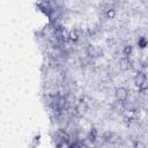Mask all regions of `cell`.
I'll use <instances>...</instances> for the list:
<instances>
[{
  "instance_id": "cell-1",
  "label": "cell",
  "mask_w": 148,
  "mask_h": 148,
  "mask_svg": "<svg viewBox=\"0 0 148 148\" xmlns=\"http://www.w3.org/2000/svg\"><path fill=\"white\" fill-rule=\"evenodd\" d=\"M114 95H116V98H117L119 102H125V101L127 99V97H128L127 90H126L125 88H123V87H118V88L116 89V91H114Z\"/></svg>"
},
{
  "instance_id": "cell-15",
  "label": "cell",
  "mask_w": 148,
  "mask_h": 148,
  "mask_svg": "<svg viewBox=\"0 0 148 148\" xmlns=\"http://www.w3.org/2000/svg\"><path fill=\"white\" fill-rule=\"evenodd\" d=\"M71 148H80L77 145H73V146H71Z\"/></svg>"
},
{
  "instance_id": "cell-8",
  "label": "cell",
  "mask_w": 148,
  "mask_h": 148,
  "mask_svg": "<svg viewBox=\"0 0 148 148\" xmlns=\"http://www.w3.org/2000/svg\"><path fill=\"white\" fill-rule=\"evenodd\" d=\"M114 16H116V10H114L113 8L108 9V12H106V17H108V18H113Z\"/></svg>"
},
{
  "instance_id": "cell-2",
  "label": "cell",
  "mask_w": 148,
  "mask_h": 148,
  "mask_svg": "<svg viewBox=\"0 0 148 148\" xmlns=\"http://www.w3.org/2000/svg\"><path fill=\"white\" fill-rule=\"evenodd\" d=\"M88 54L92 58H98L103 54V50L97 45H90L88 47Z\"/></svg>"
},
{
  "instance_id": "cell-14",
  "label": "cell",
  "mask_w": 148,
  "mask_h": 148,
  "mask_svg": "<svg viewBox=\"0 0 148 148\" xmlns=\"http://www.w3.org/2000/svg\"><path fill=\"white\" fill-rule=\"evenodd\" d=\"M142 73L146 75V77L148 79V65H145L143 66V69H142Z\"/></svg>"
},
{
  "instance_id": "cell-7",
  "label": "cell",
  "mask_w": 148,
  "mask_h": 148,
  "mask_svg": "<svg viewBox=\"0 0 148 148\" xmlns=\"http://www.w3.org/2000/svg\"><path fill=\"white\" fill-rule=\"evenodd\" d=\"M60 34H61V35H60V38H61L62 40H65V42H66V40H69V32H68L65 28L60 30Z\"/></svg>"
},
{
  "instance_id": "cell-4",
  "label": "cell",
  "mask_w": 148,
  "mask_h": 148,
  "mask_svg": "<svg viewBox=\"0 0 148 148\" xmlns=\"http://www.w3.org/2000/svg\"><path fill=\"white\" fill-rule=\"evenodd\" d=\"M118 64H119V68H120L121 71H127V69L131 67V61H130V59H128L127 57L120 58Z\"/></svg>"
},
{
  "instance_id": "cell-9",
  "label": "cell",
  "mask_w": 148,
  "mask_h": 148,
  "mask_svg": "<svg viewBox=\"0 0 148 148\" xmlns=\"http://www.w3.org/2000/svg\"><path fill=\"white\" fill-rule=\"evenodd\" d=\"M58 148H71V145L68 143L67 140H61L59 146H58Z\"/></svg>"
},
{
  "instance_id": "cell-11",
  "label": "cell",
  "mask_w": 148,
  "mask_h": 148,
  "mask_svg": "<svg viewBox=\"0 0 148 148\" xmlns=\"http://www.w3.org/2000/svg\"><path fill=\"white\" fill-rule=\"evenodd\" d=\"M131 53H132V46H131V45L125 46V47H124V54H125V57H128Z\"/></svg>"
},
{
  "instance_id": "cell-10",
  "label": "cell",
  "mask_w": 148,
  "mask_h": 148,
  "mask_svg": "<svg viewBox=\"0 0 148 148\" xmlns=\"http://www.w3.org/2000/svg\"><path fill=\"white\" fill-rule=\"evenodd\" d=\"M133 148H146V145H145L142 141L136 140V141L134 142V145H133Z\"/></svg>"
},
{
  "instance_id": "cell-3",
  "label": "cell",
  "mask_w": 148,
  "mask_h": 148,
  "mask_svg": "<svg viewBox=\"0 0 148 148\" xmlns=\"http://www.w3.org/2000/svg\"><path fill=\"white\" fill-rule=\"evenodd\" d=\"M146 79H147V77H146V75L142 73V71H139V72H136L135 76H134V84L139 88V87L145 82Z\"/></svg>"
},
{
  "instance_id": "cell-5",
  "label": "cell",
  "mask_w": 148,
  "mask_h": 148,
  "mask_svg": "<svg viewBox=\"0 0 148 148\" xmlns=\"http://www.w3.org/2000/svg\"><path fill=\"white\" fill-rule=\"evenodd\" d=\"M75 111H76V113H79V114H83V113L87 111V104H86L84 102L77 103V105H76V108H75Z\"/></svg>"
},
{
  "instance_id": "cell-6",
  "label": "cell",
  "mask_w": 148,
  "mask_h": 148,
  "mask_svg": "<svg viewBox=\"0 0 148 148\" xmlns=\"http://www.w3.org/2000/svg\"><path fill=\"white\" fill-rule=\"evenodd\" d=\"M69 40L71 42H77L79 40V34L76 30H71L69 31Z\"/></svg>"
},
{
  "instance_id": "cell-13",
  "label": "cell",
  "mask_w": 148,
  "mask_h": 148,
  "mask_svg": "<svg viewBox=\"0 0 148 148\" xmlns=\"http://www.w3.org/2000/svg\"><path fill=\"white\" fill-rule=\"evenodd\" d=\"M138 45H139L140 47H146V45H147V40H146L145 38H141V39L138 42Z\"/></svg>"
},
{
  "instance_id": "cell-12",
  "label": "cell",
  "mask_w": 148,
  "mask_h": 148,
  "mask_svg": "<svg viewBox=\"0 0 148 148\" xmlns=\"http://www.w3.org/2000/svg\"><path fill=\"white\" fill-rule=\"evenodd\" d=\"M139 89H140V90H142V91L148 90V79H146V80H145V82L139 87Z\"/></svg>"
}]
</instances>
